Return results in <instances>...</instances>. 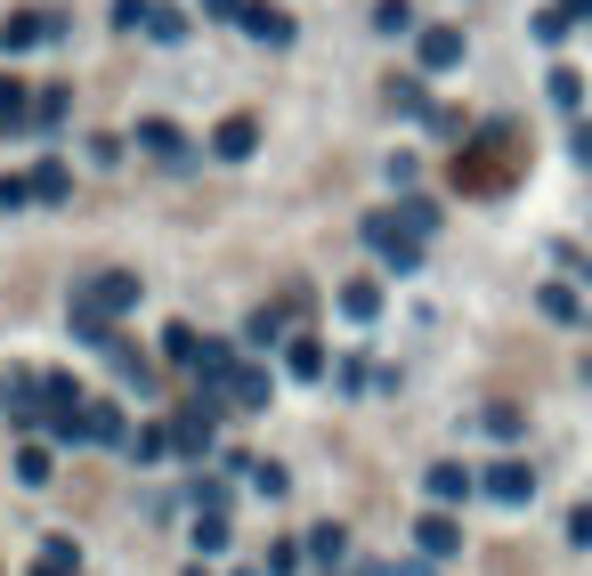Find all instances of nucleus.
Wrapping results in <instances>:
<instances>
[{
    "mask_svg": "<svg viewBox=\"0 0 592 576\" xmlns=\"http://www.w3.org/2000/svg\"><path fill=\"white\" fill-rule=\"evenodd\" d=\"M25 188H33L41 203H57V195H73V179H66V162H41V171L25 179Z\"/></svg>",
    "mask_w": 592,
    "mask_h": 576,
    "instance_id": "12",
    "label": "nucleus"
},
{
    "mask_svg": "<svg viewBox=\"0 0 592 576\" xmlns=\"http://www.w3.org/2000/svg\"><path fill=\"white\" fill-rule=\"evenodd\" d=\"M212 147H219V155H228V162H243V155H252V147H260V131H252V114H228V122H219V138H212Z\"/></svg>",
    "mask_w": 592,
    "mask_h": 576,
    "instance_id": "6",
    "label": "nucleus"
},
{
    "mask_svg": "<svg viewBox=\"0 0 592 576\" xmlns=\"http://www.w3.org/2000/svg\"><path fill=\"white\" fill-rule=\"evenodd\" d=\"M365 244H374V260H382V269H398V276L422 260V236L406 228L398 212H374V219H365Z\"/></svg>",
    "mask_w": 592,
    "mask_h": 576,
    "instance_id": "2",
    "label": "nucleus"
},
{
    "mask_svg": "<svg viewBox=\"0 0 592 576\" xmlns=\"http://www.w3.org/2000/svg\"><path fill=\"white\" fill-rule=\"evenodd\" d=\"M0 122H9V131L25 122V90H16V81H0Z\"/></svg>",
    "mask_w": 592,
    "mask_h": 576,
    "instance_id": "20",
    "label": "nucleus"
},
{
    "mask_svg": "<svg viewBox=\"0 0 592 576\" xmlns=\"http://www.w3.org/2000/svg\"><path fill=\"white\" fill-rule=\"evenodd\" d=\"M66 122V90H41V106H33V131H57Z\"/></svg>",
    "mask_w": 592,
    "mask_h": 576,
    "instance_id": "17",
    "label": "nucleus"
},
{
    "mask_svg": "<svg viewBox=\"0 0 592 576\" xmlns=\"http://www.w3.org/2000/svg\"><path fill=\"white\" fill-rule=\"evenodd\" d=\"M431 496L439 504H463V496H471V471H463V463H431Z\"/></svg>",
    "mask_w": 592,
    "mask_h": 576,
    "instance_id": "8",
    "label": "nucleus"
},
{
    "mask_svg": "<svg viewBox=\"0 0 592 576\" xmlns=\"http://www.w3.org/2000/svg\"><path fill=\"white\" fill-rule=\"evenodd\" d=\"M577 16H592V0H560V25H577Z\"/></svg>",
    "mask_w": 592,
    "mask_h": 576,
    "instance_id": "22",
    "label": "nucleus"
},
{
    "mask_svg": "<svg viewBox=\"0 0 592 576\" xmlns=\"http://www.w3.org/2000/svg\"><path fill=\"white\" fill-rule=\"evenodd\" d=\"M187 576H203V561H195V568H187Z\"/></svg>",
    "mask_w": 592,
    "mask_h": 576,
    "instance_id": "26",
    "label": "nucleus"
},
{
    "mask_svg": "<svg viewBox=\"0 0 592 576\" xmlns=\"http://www.w3.org/2000/svg\"><path fill=\"white\" fill-rule=\"evenodd\" d=\"M577 155H584V162H592V122H584V131H577Z\"/></svg>",
    "mask_w": 592,
    "mask_h": 576,
    "instance_id": "24",
    "label": "nucleus"
},
{
    "mask_svg": "<svg viewBox=\"0 0 592 576\" xmlns=\"http://www.w3.org/2000/svg\"><path fill=\"white\" fill-rule=\"evenodd\" d=\"M390 576H431V561H406V568H390Z\"/></svg>",
    "mask_w": 592,
    "mask_h": 576,
    "instance_id": "23",
    "label": "nucleus"
},
{
    "mask_svg": "<svg viewBox=\"0 0 592 576\" xmlns=\"http://www.w3.org/2000/svg\"><path fill=\"white\" fill-rule=\"evenodd\" d=\"M16 479L41 487V479H49V455H41V447H25V455H16Z\"/></svg>",
    "mask_w": 592,
    "mask_h": 576,
    "instance_id": "18",
    "label": "nucleus"
},
{
    "mask_svg": "<svg viewBox=\"0 0 592 576\" xmlns=\"http://www.w3.org/2000/svg\"><path fill=\"white\" fill-rule=\"evenodd\" d=\"M195 552H228V520H203L195 528Z\"/></svg>",
    "mask_w": 592,
    "mask_h": 576,
    "instance_id": "21",
    "label": "nucleus"
},
{
    "mask_svg": "<svg viewBox=\"0 0 592 576\" xmlns=\"http://www.w3.org/2000/svg\"><path fill=\"white\" fill-rule=\"evenodd\" d=\"M536 308H544V317H577V293H568V284H544V293H536Z\"/></svg>",
    "mask_w": 592,
    "mask_h": 576,
    "instance_id": "16",
    "label": "nucleus"
},
{
    "mask_svg": "<svg viewBox=\"0 0 592 576\" xmlns=\"http://www.w3.org/2000/svg\"><path fill=\"white\" fill-rule=\"evenodd\" d=\"M414 544H422V552H431V561H446V552H463V528H455V520H446V511H431V520H422V528H414Z\"/></svg>",
    "mask_w": 592,
    "mask_h": 576,
    "instance_id": "5",
    "label": "nucleus"
},
{
    "mask_svg": "<svg viewBox=\"0 0 592 576\" xmlns=\"http://www.w3.org/2000/svg\"><path fill=\"white\" fill-rule=\"evenodd\" d=\"M243 25H252L260 41H276V49L293 41V16H276V9H243Z\"/></svg>",
    "mask_w": 592,
    "mask_h": 576,
    "instance_id": "14",
    "label": "nucleus"
},
{
    "mask_svg": "<svg viewBox=\"0 0 592 576\" xmlns=\"http://www.w3.org/2000/svg\"><path fill=\"white\" fill-rule=\"evenodd\" d=\"M57 25L49 16H9V25H0V41H9V49H33V41H49Z\"/></svg>",
    "mask_w": 592,
    "mask_h": 576,
    "instance_id": "9",
    "label": "nucleus"
},
{
    "mask_svg": "<svg viewBox=\"0 0 592 576\" xmlns=\"http://www.w3.org/2000/svg\"><path fill=\"white\" fill-rule=\"evenodd\" d=\"M130 455H138V463H162V455H171V422H147V430L130 439Z\"/></svg>",
    "mask_w": 592,
    "mask_h": 576,
    "instance_id": "13",
    "label": "nucleus"
},
{
    "mask_svg": "<svg viewBox=\"0 0 592 576\" xmlns=\"http://www.w3.org/2000/svg\"><path fill=\"white\" fill-rule=\"evenodd\" d=\"M341 308H350L357 325H374V317H382V293H374V284L357 276V284H341Z\"/></svg>",
    "mask_w": 592,
    "mask_h": 576,
    "instance_id": "11",
    "label": "nucleus"
},
{
    "mask_svg": "<svg viewBox=\"0 0 592 576\" xmlns=\"http://www.w3.org/2000/svg\"><path fill=\"white\" fill-rule=\"evenodd\" d=\"M527 487H536L527 463H496V471H487V496H496V504H527Z\"/></svg>",
    "mask_w": 592,
    "mask_h": 576,
    "instance_id": "3",
    "label": "nucleus"
},
{
    "mask_svg": "<svg viewBox=\"0 0 592 576\" xmlns=\"http://www.w3.org/2000/svg\"><path fill=\"white\" fill-rule=\"evenodd\" d=\"M422 66H431V74L463 66V33H455V25H431V33H422Z\"/></svg>",
    "mask_w": 592,
    "mask_h": 576,
    "instance_id": "4",
    "label": "nucleus"
},
{
    "mask_svg": "<svg viewBox=\"0 0 592 576\" xmlns=\"http://www.w3.org/2000/svg\"><path fill=\"white\" fill-rule=\"evenodd\" d=\"M203 9H219V16H236V0H203Z\"/></svg>",
    "mask_w": 592,
    "mask_h": 576,
    "instance_id": "25",
    "label": "nucleus"
},
{
    "mask_svg": "<svg viewBox=\"0 0 592 576\" xmlns=\"http://www.w3.org/2000/svg\"><path fill=\"white\" fill-rule=\"evenodd\" d=\"M122 308H138V276H122V269H106V276H90L73 293V334L81 341H114V317Z\"/></svg>",
    "mask_w": 592,
    "mask_h": 576,
    "instance_id": "1",
    "label": "nucleus"
},
{
    "mask_svg": "<svg viewBox=\"0 0 592 576\" xmlns=\"http://www.w3.org/2000/svg\"><path fill=\"white\" fill-rule=\"evenodd\" d=\"M33 576H81V552L66 537H49V544H41V561H33Z\"/></svg>",
    "mask_w": 592,
    "mask_h": 576,
    "instance_id": "7",
    "label": "nucleus"
},
{
    "mask_svg": "<svg viewBox=\"0 0 592 576\" xmlns=\"http://www.w3.org/2000/svg\"><path fill=\"white\" fill-rule=\"evenodd\" d=\"M284 365H293V382H317L325 374V349L317 341H284Z\"/></svg>",
    "mask_w": 592,
    "mask_h": 576,
    "instance_id": "10",
    "label": "nucleus"
},
{
    "mask_svg": "<svg viewBox=\"0 0 592 576\" xmlns=\"http://www.w3.org/2000/svg\"><path fill=\"white\" fill-rule=\"evenodd\" d=\"M309 552H317L325 568H333V561H341V552H350V544H341V528H317V537H309Z\"/></svg>",
    "mask_w": 592,
    "mask_h": 576,
    "instance_id": "19",
    "label": "nucleus"
},
{
    "mask_svg": "<svg viewBox=\"0 0 592 576\" xmlns=\"http://www.w3.org/2000/svg\"><path fill=\"white\" fill-rule=\"evenodd\" d=\"M195 349H203V334H195V325H171V334H162V358L195 365Z\"/></svg>",
    "mask_w": 592,
    "mask_h": 576,
    "instance_id": "15",
    "label": "nucleus"
}]
</instances>
